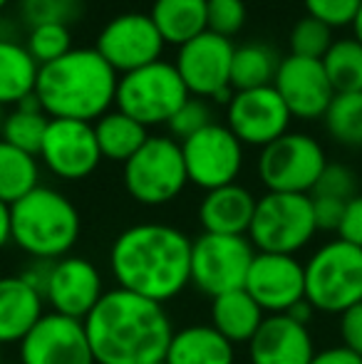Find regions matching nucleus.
Wrapping results in <instances>:
<instances>
[{"label":"nucleus","instance_id":"22","mask_svg":"<svg viewBox=\"0 0 362 364\" xmlns=\"http://www.w3.org/2000/svg\"><path fill=\"white\" fill-rule=\"evenodd\" d=\"M45 315V300L20 275L0 278V347L23 342Z\"/></svg>","mask_w":362,"mask_h":364},{"label":"nucleus","instance_id":"27","mask_svg":"<svg viewBox=\"0 0 362 364\" xmlns=\"http://www.w3.org/2000/svg\"><path fill=\"white\" fill-rule=\"evenodd\" d=\"M95 136L97 144H100L102 159L127 164L144 146V141L149 139V132H147L144 124L127 117L124 112L110 109L95 122Z\"/></svg>","mask_w":362,"mask_h":364},{"label":"nucleus","instance_id":"31","mask_svg":"<svg viewBox=\"0 0 362 364\" xmlns=\"http://www.w3.org/2000/svg\"><path fill=\"white\" fill-rule=\"evenodd\" d=\"M325 75L333 85L335 95L362 92V43L355 38L335 40L323 60Z\"/></svg>","mask_w":362,"mask_h":364},{"label":"nucleus","instance_id":"18","mask_svg":"<svg viewBox=\"0 0 362 364\" xmlns=\"http://www.w3.org/2000/svg\"><path fill=\"white\" fill-rule=\"evenodd\" d=\"M105 292V280L92 260L80 255H65L53 263L43 300L58 315L85 320Z\"/></svg>","mask_w":362,"mask_h":364},{"label":"nucleus","instance_id":"36","mask_svg":"<svg viewBox=\"0 0 362 364\" xmlns=\"http://www.w3.org/2000/svg\"><path fill=\"white\" fill-rule=\"evenodd\" d=\"M208 124H211V109H208V105L201 100V97H188V100L179 107V112L169 119L166 129H169L171 139H176L181 144V141H186L188 136L206 129Z\"/></svg>","mask_w":362,"mask_h":364},{"label":"nucleus","instance_id":"48","mask_svg":"<svg viewBox=\"0 0 362 364\" xmlns=\"http://www.w3.org/2000/svg\"><path fill=\"white\" fill-rule=\"evenodd\" d=\"M10 3V0H0V10H3L5 8V5H8Z\"/></svg>","mask_w":362,"mask_h":364},{"label":"nucleus","instance_id":"46","mask_svg":"<svg viewBox=\"0 0 362 364\" xmlns=\"http://www.w3.org/2000/svg\"><path fill=\"white\" fill-rule=\"evenodd\" d=\"M353 38L355 40H360L362 43V5H360V13H358V18H355V23H353Z\"/></svg>","mask_w":362,"mask_h":364},{"label":"nucleus","instance_id":"26","mask_svg":"<svg viewBox=\"0 0 362 364\" xmlns=\"http://www.w3.org/2000/svg\"><path fill=\"white\" fill-rule=\"evenodd\" d=\"M149 15L164 43L176 48L208 30V0H154Z\"/></svg>","mask_w":362,"mask_h":364},{"label":"nucleus","instance_id":"29","mask_svg":"<svg viewBox=\"0 0 362 364\" xmlns=\"http://www.w3.org/2000/svg\"><path fill=\"white\" fill-rule=\"evenodd\" d=\"M40 186L38 156L0 139V201L13 206Z\"/></svg>","mask_w":362,"mask_h":364},{"label":"nucleus","instance_id":"34","mask_svg":"<svg viewBox=\"0 0 362 364\" xmlns=\"http://www.w3.org/2000/svg\"><path fill=\"white\" fill-rule=\"evenodd\" d=\"M290 55L295 58H308V60H323L328 55V50L333 48V28H328L320 20L300 18L290 30Z\"/></svg>","mask_w":362,"mask_h":364},{"label":"nucleus","instance_id":"17","mask_svg":"<svg viewBox=\"0 0 362 364\" xmlns=\"http://www.w3.org/2000/svg\"><path fill=\"white\" fill-rule=\"evenodd\" d=\"M40 159L58 178L65 181L87 178L102 161L95 124L75 119H50Z\"/></svg>","mask_w":362,"mask_h":364},{"label":"nucleus","instance_id":"20","mask_svg":"<svg viewBox=\"0 0 362 364\" xmlns=\"http://www.w3.org/2000/svg\"><path fill=\"white\" fill-rule=\"evenodd\" d=\"M313 357L315 342L308 325H300L290 315H266L248 342L251 364H310Z\"/></svg>","mask_w":362,"mask_h":364},{"label":"nucleus","instance_id":"45","mask_svg":"<svg viewBox=\"0 0 362 364\" xmlns=\"http://www.w3.org/2000/svg\"><path fill=\"white\" fill-rule=\"evenodd\" d=\"M313 312H315V307L310 305L308 300H300L298 305H295V307H290V310L285 312V315H290L295 322H300V325H308V322L313 320Z\"/></svg>","mask_w":362,"mask_h":364},{"label":"nucleus","instance_id":"23","mask_svg":"<svg viewBox=\"0 0 362 364\" xmlns=\"http://www.w3.org/2000/svg\"><path fill=\"white\" fill-rule=\"evenodd\" d=\"M166 364H236V345L211 325H188L174 332Z\"/></svg>","mask_w":362,"mask_h":364},{"label":"nucleus","instance_id":"8","mask_svg":"<svg viewBox=\"0 0 362 364\" xmlns=\"http://www.w3.org/2000/svg\"><path fill=\"white\" fill-rule=\"evenodd\" d=\"M124 188L142 206H164L188 183L181 144L171 136H149L124 164Z\"/></svg>","mask_w":362,"mask_h":364},{"label":"nucleus","instance_id":"10","mask_svg":"<svg viewBox=\"0 0 362 364\" xmlns=\"http://www.w3.org/2000/svg\"><path fill=\"white\" fill-rule=\"evenodd\" d=\"M328 166L325 151L313 136L288 132L261 149L258 176L275 193H310Z\"/></svg>","mask_w":362,"mask_h":364},{"label":"nucleus","instance_id":"39","mask_svg":"<svg viewBox=\"0 0 362 364\" xmlns=\"http://www.w3.org/2000/svg\"><path fill=\"white\" fill-rule=\"evenodd\" d=\"M303 5L310 18L320 20V23H325L328 28L335 30L345 28V25L353 28L362 0H303Z\"/></svg>","mask_w":362,"mask_h":364},{"label":"nucleus","instance_id":"21","mask_svg":"<svg viewBox=\"0 0 362 364\" xmlns=\"http://www.w3.org/2000/svg\"><path fill=\"white\" fill-rule=\"evenodd\" d=\"M258 198L241 183L206 191L201 206H198V220L203 233L221 235H248L253 213H256Z\"/></svg>","mask_w":362,"mask_h":364},{"label":"nucleus","instance_id":"33","mask_svg":"<svg viewBox=\"0 0 362 364\" xmlns=\"http://www.w3.org/2000/svg\"><path fill=\"white\" fill-rule=\"evenodd\" d=\"M85 0H20V15L28 28L38 25H73L82 18Z\"/></svg>","mask_w":362,"mask_h":364},{"label":"nucleus","instance_id":"42","mask_svg":"<svg viewBox=\"0 0 362 364\" xmlns=\"http://www.w3.org/2000/svg\"><path fill=\"white\" fill-rule=\"evenodd\" d=\"M338 238L362 248V196L360 193L355 198H350L348 206H345L343 220H340V228H338Z\"/></svg>","mask_w":362,"mask_h":364},{"label":"nucleus","instance_id":"50","mask_svg":"<svg viewBox=\"0 0 362 364\" xmlns=\"http://www.w3.org/2000/svg\"><path fill=\"white\" fill-rule=\"evenodd\" d=\"M0 364H3V352H0Z\"/></svg>","mask_w":362,"mask_h":364},{"label":"nucleus","instance_id":"49","mask_svg":"<svg viewBox=\"0 0 362 364\" xmlns=\"http://www.w3.org/2000/svg\"><path fill=\"white\" fill-rule=\"evenodd\" d=\"M3 364H23V362H3Z\"/></svg>","mask_w":362,"mask_h":364},{"label":"nucleus","instance_id":"37","mask_svg":"<svg viewBox=\"0 0 362 364\" xmlns=\"http://www.w3.org/2000/svg\"><path fill=\"white\" fill-rule=\"evenodd\" d=\"M310 196H323V198H335V201H345L358 196V176L353 173V168L345 164H328L320 173L318 183L313 186Z\"/></svg>","mask_w":362,"mask_h":364},{"label":"nucleus","instance_id":"14","mask_svg":"<svg viewBox=\"0 0 362 364\" xmlns=\"http://www.w3.org/2000/svg\"><path fill=\"white\" fill-rule=\"evenodd\" d=\"M290 119L293 114L273 85L233 92L226 105V127L241 144L248 146L263 149L273 144L275 139L288 134Z\"/></svg>","mask_w":362,"mask_h":364},{"label":"nucleus","instance_id":"44","mask_svg":"<svg viewBox=\"0 0 362 364\" xmlns=\"http://www.w3.org/2000/svg\"><path fill=\"white\" fill-rule=\"evenodd\" d=\"M13 240V218H10V206L0 201V250Z\"/></svg>","mask_w":362,"mask_h":364},{"label":"nucleus","instance_id":"41","mask_svg":"<svg viewBox=\"0 0 362 364\" xmlns=\"http://www.w3.org/2000/svg\"><path fill=\"white\" fill-rule=\"evenodd\" d=\"M313 201V213H315V225L318 230H335L338 233L340 220L345 213V201H335V198H323V196H310Z\"/></svg>","mask_w":362,"mask_h":364},{"label":"nucleus","instance_id":"4","mask_svg":"<svg viewBox=\"0 0 362 364\" xmlns=\"http://www.w3.org/2000/svg\"><path fill=\"white\" fill-rule=\"evenodd\" d=\"M13 243L33 260H60L78 245L82 220L65 193L38 186L10 206Z\"/></svg>","mask_w":362,"mask_h":364},{"label":"nucleus","instance_id":"13","mask_svg":"<svg viewBox=\"0 0 362 364\" xmlns=\"http://www.w3.org/2000/svg\"><path fill=\"white\" fill-rule=\"evenodd\" d=\"M164 45L149 13H124L102 28L95 50L117 75H127L161 60Z\"/></svg>","mask_w":362,"mask_h":364},{"label":"nucleus","instance_id":"7","mask_svg":"<svg viewBox=\"0 0 362 364\" xmlns=\"http://www.w3.org/2000/svg\"><path fill=\"white\" fill-rule=\"evenodd\" d=\"M318 233L310 193L268 191L256 201L248 240L258 253L295 255Z\"/></svg>","mask_w":362,"mask_h":364},{"label":"nucleus","instance_id":"9","mask_svg":"<svg viewBox=\"0 0 362 364\" xmlns=\"http://www.w3.org/2000/svg\"><path fill=\"white\" fill-rule=\"evenodd\" d=\"M258 250L248 235L201 233L191 240V285L213 297L241 290Z\"/></svg>","mask_w":362,"mask_h":364},{"label":"nucleus","instance_id":"30","mask_svg":"<svg viewBox=\"0 0 362 364\" xmlns=\"http://www.w3.org/2000/svg\"><path fill=\"white\" fill-rule=\"evenodd\" d=\"M48 127H50V117L40 109L38 100L30 97V100H25L23 105H18L13 112L5 114V124H3L0 139L18 146L20 151L40 156V149H43Z\"/></svg>","mask_w":362,"mask_h":364},{"label":"nucleus","instance_id":"47","mask_svg":"<svg viewBox=\"0 0 362 364\" xmlns=\"http://www.w3.org/2000/svg\"><path fill=\"white\" fill-rule=\"evenodd\" d=\"M5 114H8V112H5V107H0V134H3V124H5Z\"/></svg>","mask_w":362,"mask_h":364},{"label":"nucleus","instance_id":"15","mask_svg":"<svg viewBox=\"0 0 362 364\" xmlns=\"http://www.w3.org/2000/svg\"><path fill=\"white\" fill-rule=\"evenodd\" d=\"M23 364H97L85 322L58 312H45L20 342Z\"/></svg>","mask_w":362,"mask_h":364},{"label":"nucleus","instance_id":"43","mask_svg":"<svg viewBox=\"0 0 362 364\" xmlns=\"http://www.w3.org/2000/svg\"><path fill=\"white\" fill-rule=\"evenodd\" d=\"M310 364H362V357L350 352L348 347L338 345V347H328L323 352H315Z\"/></svg>","mask_w":362,"mask_h":364},{"label":"nucleus","instance_id":"38","mask_svg":"<svg viewBox=\"0 0 362 364\" xmlns=\"http://www.w3.org/2000/svg\"><path fill=\"white\" fill-rule=\"evenodd\" d=\"M246 25V3L243 0H208V33L231 40Z\"/></svg>","mask_w":362,"mask_h":364},{"label":"nucleus","instance_id":"19","mask_svg":"<svg viewBox=\"0 0 362 364\" xmlns=\"http://www.w3.org/2000/svg\"><path fill=\"white\" fill-rule=\"evenodd\" d=\"M273 87L295 119H323L335 97L323 63L295 55L280 60Z\"/></svg>","mask_w":362,"mask_h":364},{"label":"nucleus","instance_id":"3","mask_svg":"<svg viewBox=\"0 0 362 364\" xmlns=\"http://www.w3.org/2000/svg\"><path fill=\"white\" fill-rule=\"evenodd\" d=\"M119 75L95 48H73L65 58L40 68L35 100L50 119L95 124L115 107Z\"/></svg>","mask_w":362,"mask_h":364},{"label":"nucleus","instance_id":"25","mask_svg":"<svg viewBox=\"0 0 362 364\" xmlns=\"http://www.w3.org/2000/svg\"><path fill=\"white\" fill-rule=\"evenodd\" d=\"M40 65L18 40L0 38V107H18L35 97Z\"/></svg>","mask_w":362,"mask_h":364},{"label":"nucleus","instance_id":"40","mask_svg":"<svg viewBox=\"0 0 362 364\" xmlns=\"http://www.w3.org/2000/svg\"><path fill=\"white\" fill-rule=\"evenodd\" d=\"M340 342L343 347H348L350 352L362 357V302L348 307V310L340 315Z\"/></svg>","mask_w":362,"mask_h":364},{"label":"nucleus","instance_id":"12","mask_svg":"<svg viewBox=\"0 0 362 364\" xmlns=\"http://www.w3.org/2000/svg\"><path fill=\"white\" fill-rule=\"evenodd\" d=\"M188 181L203 191L236 183L243 168V144L226 124H211L181 141Z\"/></svg>","mask_w":362,"mask_h":364},{"label":"nucleus","instance_id":"6","mask_svg":"<svg viewBox=\"0 0 362 364\" xmlns=\"http://www.w3.org/2000/svg\"><path fill=\"white\" fill-rule=\"evenodd\" d=\"M188 90L183 85L174 63L156 60L134 73L119 75L117 82L115 109L144 124L147 129L154 124H169L171 117L188 100Z\"/></svg>","mask_w":362,"mask_h":364},{"label":"nucleus","instance_id":"5","mask_svg":"<svg viewBox=\"0 0 362 364\" xmlns=\"http://www.w3.org/2000/svg\"><path fill=\"white\" fill-rule=\"evenodd\" d=\"M305 300L330 315L362 302V248L340 238L320 245L305 263Z\"/></svg>","mask_w":362,"mask_h":364},{"label":"nucleus","instance_id":"32","mask_svg":"<svg viewBox=\"0 0 362 364\" xmlns=\"http://www.w3.org/2000/svg\"><path fill=\"white\" fill-rule=\"evenodd\" d=\"M325 129L338 144L362 146V92L335 95L323 117Z\"/></svg>","mask_w":362,"mask_h":364},{"label":"nucleus","instance_id":"11","mask_svg":"<svg viewBox=\"0 0 362 364\" xmlns=\"http://www.w3.org/2000/svg\"><path fill=\"white\" fill-rule=\"evenodd\" d=\"M236 45L213 33H201L179 48L176 70H179L188 95L201 100H231V65Z\"/></svg>","mask_w":362,"mask_h":364},{"label":"nucleus","instance_id":"35","mask_svg":"<svg viewBox=\"0 0 362 364\" xmlns=\"http://www.w3.org/2000/svg\"><path fill=\"white\" fill-rule=\"evenodd\" d=\"M25 48L35 63L45 68L73 50V35L68 25H38V28H30Z\"/></svg>","mask_w":362,"mask_h":364},{"label":"nucleus","instance_id":"24","mask_svg":"<svg viewBox=\"0 0 362 364\" xmlns=\"http://www.w3.org/2000/svg\"><path fill=\"white\" fill-rule=\"evenodd\" d=\"M263 320L266 312L243 288L223 292L211 300V327L221 332L231 345H248Z\"/></svg>","mask_w":362,"mask_h":364},{"label":"nucleus","instance_id":"2","mask_svg":"<svg viewBox=\"0 0 362 364\" xmlns=\"http://www.w3.org/2000/svg\"><path fill=\"white\" fill-rule=\"evenodd\" d=\"M82 322L97 364L161 362L174 337L164 305L122 288L107 290Z\"/></svg>","mask_w":362,"mask_h":364},{"label":"nucleus","instance_id":"16","mask_svg":"<svg viewBox=\"0 0 362 364\" xmlns=\"http://www.w3.org/2000/svg\"><path fill=\"white\" fill-rule=\"evenodd\" d=\"M243 290L266 315H285L305 300V265L295 255L256 253Z\"/></svg>","mask_w":362,"mask_h":364},{"label":"nucleus","instance_id":"28","mask_svg":"<svg viewBox=\"0 0 362 364\" xmlns=\"http://www.w3.org/2000/svg\"><path fill=\"white\" fill-rule=\"evenodd\" d=\"M280 68V58L273 48L263 43H246L238 45L233 53L231 65V90H258V87H271Z\"/></svg>","mask_w":362,"mask_h":364},{"label":"nucleus","instance_id":"1","mask_svg":"<svg viewBox=\"0 0 362 364\" xmlns=\"http://www.w3.org/2000/svg\"><path fill=\"white\" fill-rule=\"evenodd\" d=\"M110 268L117 288L159 305L191 285V238L169 223H137L115 238Z\"/></svg>","mask_w":362,"mask_h":364},{"label":"nucleus","instance_id":"51","mask_svg":"<svg viewBox=\"0 0 362 364\" xmlns=\"http://www.w3.org/2000/svg\"><path fill=\"white\" fill-rule=\"evenodd\" d=\"M154 364H166V362H164V360H161V362H154Z\"/></svg>","mask_w":362,"mask_h":364}]
</instances>
